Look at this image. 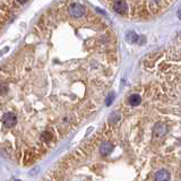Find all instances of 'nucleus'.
I'll return each instance as SVG.
<instances>
[{"label":"nucleus","instance_id":"obj_3","mask_svg":"<svg viewBox=\"0 0 181 181\" xmlns=\"http://www.w3.org/2000/svg\"><path fill=\"white\" fill-rule=\"evenodd\" d=\"M29 0H0V31L15 13Z\"/></svg>","mask_w":181,"mask_h":181},{"label":"nucleus","instance_id":"obj_1","mask_svg":"<svg viewBox=\"0 0 181 181\" xmlns=\"http://www.w3.org/2000/svg\"><path fill=\"white\" fill-rule=\"evenodd\" d=\"M118 68L117 35L77 0L41 15L0 65V152L31 165L98 110Z\"/></svg>","mask_w":181,"mask_h":181},{"label":"nucleus","instance_id":"obj_2","mask_svg":"<svg viewBox=\"0 0 181 181\" xmlns=\"http://www.w3.org/2000/svg\"><path fill=\"white\" fill-rule=\"evenodd\" d=\"M109 9L127 19H147L162 14L175 0H101Z\"/></svg>","mask_w":181,"mask_h":181},{"label":"nucleus","instance_id":"obj_4","mask_svg":"<svg viewBox=\"0 0 181 181\" xmlns=\"http://www.w3.org/2000/svg\"><path fill=\"white\" fill-rule=\"evenodd\" d=\"M178 16H179V18L181 19V7H180V10L178 12Z\"/></svg>","mask_w":181,"mask_h":181}]
</instances>
